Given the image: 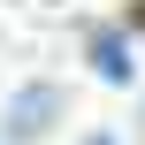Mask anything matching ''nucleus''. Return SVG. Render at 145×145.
Here are the masks:
<instances>
[{"instance_id":"f257e3e1","label":"nucleus","mask_w":145,"mask_h":145,"mask_svg":"<svg viewBox=\"0 0 145 145\" xmlns=\"http://www.w3.org/2000/svg\"><path fill=\"white\" fill-rule=\"evenodd\" d=\"M54 115H61V92H54V84H23V92L8 99V138H38Z\"/></svg>"},{"instance_id":"f03ea898","label":"nucleus","mask_w":145,"mask_h":145,"mask_svg":"<svg viewBox=\"0 0 145 145\" xmlns=\"http://www.w3.org/2000/svg\"><path fill=\"white\" fill-rule=\"evenodd\" d=\"M92 69H99L107 84H130V69H138V61H130V46H122L115 31H99V38H92Z\"/></svg>"},{"instance_id":"7ed1b4c3","label":"nucleus","mask_w":145,"mask_h":145,"mask_svg":"<svg viewBox=\"0 0 145 145\" xmlns=\"http://www.w3.org/2000/svg\"><path fill=\"white\" fill-rule=\"evenodd\" d=\"M92 145H115V138H92Z\"/></svg>"}]
</instances>
